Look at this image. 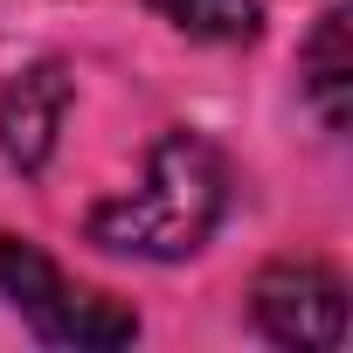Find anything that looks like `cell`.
Here are the masks:
<instances>
[{"mask_svg": "<svg viewBox=\"0 0 353 353\" xmlns=\"http://www.w3.org/2000/svg\"><path fill=\"white\" fill-rule=\"evenodd\" d=\"M229 208V159L201 132H159L145 152V181L132 194H111L90 208V243L145 263L194 256Z\"/></svg>", "mask_w": 353, "mask_h": 353, "instance_id": "cell-1", "label": "cell"}, {"mask_svg": "<svg viewBox=\"0 0 353 353\" xmlns=\"http://www.w3.org/2000/svg\"><path fill=\"white\" fill-rule=\"evenodd\" d=\"M0 291L35 325L42 346H132L139 319L111 305L104 291H77L28 236H0Z\"/></svg>", "mask_w": 353, "mask_h": 353, "instance_id": "cell-2", "label": "cell"}, {"mask_svg": "<svg viewBox=\"0 0 353 353\" xmlns=\"http://www.w3.org/2000/svg\"><path fill=\"white\" fill-rule=\"evenodd\" d=\"M250 319L270 346L291 353H332L346 339V284L312 256H277L250 284Z\"/></svg>", "mask_w": 353, "mask_h": 353, "instance_id": "cell-3", "label": "cell"}, {"mask_svg": "<svg viewBox=\"0 0 353 353\" xmlns=\"http://www.w3.org/2000/svg\"><path fill=\"white\" fill-rule=\"evenodd\" d=\"M70 97H77V83H70L63 63H35L0 90V152H8V166H21V173L49 166Z\"/></svg>", "mask_w": 353, "mask_h": 353, "instance_id": "cell-4", "label": "cell"}, {"mask_svg": "<svg viewBox=\"0 0 353 353\" xmlns=\"http://www.w3.org/2000/svg\"><path fill=\"white\" fill-rule=\"evenodd\" d=\"M305 97L325 118V132H346V97H353V49H346V8H325L312 42H305Z\"/></svg>", "mask_w": 353, "mask_h": 353, "instance_id": "cell-5", "label": "cell"}, {"mask_svg": "<svg viewBox=\"0 0 353 353\" xmlns=\"http://www.w3.org/2000/svg\"><path fill=\"white\" fill-rule=\"evenodd\" d=\"M145 8L194 42H256V28H263L256 0H145Z\"/></svg>", "mask_w": 353, "mask_h": 353, "instance_id": "cell-6", "label": "cell"}]
</instances>
